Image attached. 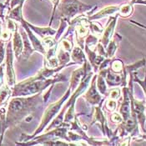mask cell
<instances>
[{
	"instance_id": "obj_10",
	"label": "cell",
	"mask_w": 146,
	"mask_h": 146,
	"mask_svg": "<svg viewBox=\"0 0 146 146\" xmlns=\"http://www.w3.org/2000/svg\"><path fill=\"white\" fill-rule=\"evenodd\" d=\"M71 58L75 61V63L79 64H84L86 62L85 59V55L82 50V48L79 47H75L71 54Z\"/></svg>"
},
{
	"instance_id": "obj_11",
	"label": "cell",
	"mask_w": 146,
	"mask_h": 146,
	"mask_svg": "<svg viewBox=\"0 0 146 146\" xmlns=\"http://www.w3.org/2000/svg\"><path fill=\"white\" fill-rule=\"evenodd\" d=\"M97 81H96V84H97V89L99 90V92L104 95L107 94V85H106V81L104 76H102L101 74H99V76H97Z\"/></svg>"
},
{
	"instance_id": "obj_15",
	"label": "cell",
	"mask_w": 146,
	"mask_h": 146,
	"mask_svg": "<svg viewBox=\"0 0 146 146\" xmlns=\"http://www.w3.org/2000/svg\"><path fill=\"white\" fill-rule=\"evenodd\" d=\"M109 94V97L110 99H112L116 100L117 99L119 98V95H120V90L119 89H112V90L110 91V93L108 94Z\"/></svg>"
},
{
	"instance_id": "obj_18",
	"label": "cell",
	"mask_w": 146,
	"mask_h": 146,
	"mask_svg": "<svg viewBox=\"0 0 146 146\" xmlns=\"http://www.w3.org/2000/svg\"><path fill=\"white\" fill-rule=\"evenodd\" d=\"M51 2L53 3V4H54V9H53V13H52V18H51V20H50V23H49V25L52 23L53 22V19H54V13H55V11H56L57 9V7L58 6V4H59V2H60V0H51Z\"/></svg>"
},
{
	"instance_id": "obj_12",
	"label": "cell",
	"mask_w": 146,
	"mask_h": 146,
	"mask_svg": "<svg viewBox=\"0 0 146 146\" xmlns=\"http://www.w3.org/2000/svg\"><path fill=\"white\" fill-rule=\"evenodd\" d=\"M133 12V7L130 3H125L119 6V9L118 12L119 16L121 17H129Z\"/></svg>"
},
{
	"instance_id": "obj_3",
	"label": "cell",
	"mask_w": 146,
	"mask_h": 146,
	"mask_svg": "<svg viewBox=\"0 0 146 146\" xmlns=\"http://www.w3.org/2000/svg\"><path fill=\"white\" fill-rule=\"evenodd\" d=\"M13 51L12 48V42L9 41L6 47V54H5V66H6V84L13 89V87L16 84L15 71L13 68Z\"/></svg>"
},
{
	"instance_id": "obj_9",
	"label": "cell",
	"mask_w": 146,
	"mask_h": 146,
	"mask_svg": "<svg viewBox=\"0 0 146 146\" xmlns=\"http://www.w3.org/2000/svg\"><path fill=\"white\" fill-rule=\"evenodd\" d=\"M12 88H10L7 84H3L0 87V107L8 104L9 98H11Z\"/></svg>"
},
{
	"instance_id": "obj_14",
	"label": "cell",
	"mask_w": 146,
	"mask_h": 146,
	"mask_svg": "<svg viewBox=\"0 0 146 146\" xmlns=\"http://www.w3.org/2000/svg\"><path fill=\"white\" fill-rule=\"evenodd\" d=\"M117 108V102L115 101L114 100H109L108 101L106 102V109L109 111H114Z\"/></svg>"
},
{
	"instance_id": "obj_13",
	"label": "cell",
	"mask_w": 146,
	"mask_h": 146,
	"mask_svg": "<svg viewBox=\"0 0 146 146\" xmlns=\"http://www.w3.org/2000/svg\"><path fill=\"white\" fill-rule=\"evenodd\" d=\"M114 73H121L124 70V64L120 60H114L111 64V68Z\"/></svg>"
},
{
	"instance_id": "obj_19",
	"label": "cell",
	"mask_w": 146,
	"mask_h": 146,
	"mask_svg": "<svg viewBox=\"0 0 146 146\" xmlns=\"http://www.w3.org/2000/svg\"><path fill=\"white\" fill-rule=\"evenodd\" d=\"M132 3H140L146 5V0H136V1H133Z\"/></svg>"
},
{
	"instance_id": "obj_22",
	"label": "cell",
	"mask_w": 146,
	"mask_h": 146,
	"mask_svg": "<svg viewBox=\"0 0 146 146\" xmlns=\"http://www.w3.org/2000/svg\"><path fill=\"white\" fill-rule=\"evenodd\" d=\"M145 137H146V136H145Z\"/></svg>"
},
{
	"instance_id": "obj_5",
	"label": "cell",
	"mask_w": 146,
	"mask_h": 146,
	"mask_svg": "<svg viewBox=\"0 0 146 146\" xmlns=\"http://www.w3.org/2000/svg\"><path fill=\"white\" fill-rule=\"evenodd\" d=\"M119 17V14L116 13V15L114 17H110L109 23L105 28V29H104L103 33H102V38H101V44L104 48H106V46L110 41V38L112 37L113 34V30H114V27L116 25L117 23V19Z\"/></svg>"
},
{
	"instance_id": "obj_16",
	"label": "cell",
	"mask_w": 146,
	"mask_h": 146,
	"mask_svg": "<svg viewBox=\"0 0 146 146\" xmlns=\"http://www.w3.org/2000/svg\"><path fill=\"white\" fill-rule=\"evenodd\" d=\"M6 54V49L4 48V41L0 39V64L3 63Z\"/></svg>"
},
{
	"instance_id": "obj_4",
	"label": "cell",
	"mask_w": 146,
	"mask_h": 146,
	"mask_svg": "<svg viewBox=\"0 0 146 146\" xmlns=\"http://www.w3.org/2000/svg\"><path fill=\"white\" fill-rule=\"evenodd\" d=\"M96 79H97V75H95L93 78L91 86L88 90V91L86 92V94L83 96L87 101L90 102V104L93 105L99 104L102 100L100 93L99 92V90L97 89V86H96Z\"/></svg>"
},
{
	"instance_id": "obj_7",
	"label": "cell",
	"mask_w": 146,
	"mask_h": 146,
	"mask_svg": "<svg viewBox=\"0 0 146 146\" xmlns=\"http://www.w3.org/2000/svg\"><path fill=\"white\" fill-rule=\"evenodd\" d=\"M119 9V6H108L104 8L100 11L96 13L95 14H94L93 16H91L89 18V21H93V20H96V19H100L104 17H106L108 15H111V14H116L118 13Z\"/></svg>"
},
{
	"instance_id": "obj_17",
	"label": "cell",
	"mask_w": 146,
	"mask_h": 146,
	"mask_svg": "<svg viewBox=\"0 0 146 146\" xmlns=\"http://www.w3.org/2000/svg\"><path fill=\"white\" fill-rule=\"evenodd\" d=\"M111 119L113 122L115 123H122V121L124 120L123 119V117L121 116L120 113H113L112 116H111Z\"/></svg>"
},
{
	"instance_id": "obj_21",
	"label": "cell",
	"mask_w": 146,
	"mask_h": 146,
	"mask_svg": "<svg viewBox=\"0 0 146 146\" xmlns=\"http://www.w3.org/2000/svg\"><path fill=\"white\" fill-rule=\"evenodd\" d=\"M2 33H3V29H2V25H1V23H0V39H1Z\"/></svg>"
},
{
	"instance_id": "obj_1",
	"label": "cell",
	"mask_w": 146,
	"mask_h": 146,
	"mask_svg": "<svg viewBox=\"0 0 146 146\" xmlns=\"http://www.w3.org/2000/svg\"><path fill=\"white\" fill-rule=\"evenodd\" d=\"M41 102L42 95L40 93L30 96L11 97L7 104L5 119L6 129L24 120Z\"/></svg>"
},
{
	"instance_id": "obj_2",
	"label": "cell",
	"mask_w": 146,
	"mask_h": 146,
	"mask_svg": "<svg viewBox=\"0 0 146 146\" xmlns=\"http://www.w3.org/2000/svg\"><path fill=\"white\" fill-rule=\"evenodd\" d=\"M91 8L90 5L83 3L79 0H60L58 4L60 15L68 22L77 14L87 12L91 9Z\"/></svg>"
},
{
	"instance_id": "obj_6",
	"label": "cell",
	"mask_w": 146,
	"mask_h": 146,
	"mask_svg": "<svg viewBox=\"0 0 146 146\" xmlns=\"http://www.w3.org/2000/svg\"><path fill=\"white\" fill-rule=\"evenodd\" d=\"M12 48L15 58L19 59L22 57L23 51V43L22 36L21 34L19 32V29L15 30L13 33Z\"/></svg>"
},
{
	"instance_id": "obj_8",
	"label": "cell",
	"mask_w": 146,
	"mask_h": 146,
	"mask_svg": "<svg viewBox=\"0 0 146 146\" xmlns=\"http://www.w3.org/2000/svg\"><path fill=\"white\" fill-rule=\"evenodd\" d=\"M27 22V21H26ZM28 26L31 29L32 31H34L35 34H38L39 36H41L43 38L45 37H48V36H54V34H56L57 31L55 29H53L51 28H41V27H36L34 26L33 24L29 23L27 22Z\"/></svg>"
},
{
	"instance_id": "obj_20",
	"label": "cell",
	"mask_w": 146,
	"mask_h": 146,
	"mask_svg": "<svg viewBox=\"0 0 146 146\" xmlns=\"http://www.w3.org/2000/svg\"><path fill=\"white\" fill-rule=\"evenodd\" d=\"M10 1H11V0H6V2H5V3H4V6H8V5L9 4V3H10Z\"/></svg>"
}]
</instances>
